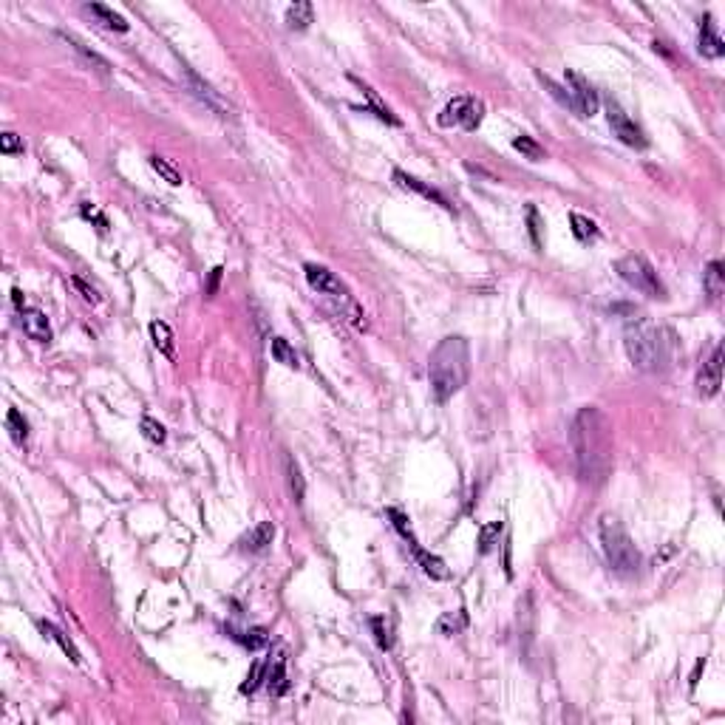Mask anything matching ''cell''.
Wrapping results in <instances>:
<instances>
[{
	"mask_svg": "<svg viewBox=\"0 0 725 725\" xmlns=\"http://www.w3.org/2000/svg\"><path fill=\"white\" fill-rule=\"evenodd\" d=\"M570 442L581 482L593 487L604 484L612 474V422L598 405H584L575 414L570 425Z\"/></svg>",
	"mask_w": 725,
	"mask_h": 725,
	"instance_id": "6da1fadb",
	"label": "cell"
},
{
	"mask_svg": "<svg viewBox=\"0 0 725 725\" xmlns=\"http://www.w3.org/2000/svg\"><path fill=\"white\" fill-rule=\"evenodd\" d=\"M623 346L632 365L646 374L669 371L677 358V338L652 320H632L623 332Z\"/></svg>",
	"mask_w": 725,
	"mask_h": 725,
	"instance_id": "7a4b0ae2",
	"label": "cell"
},
{
	"mask_svg": "<svg viewBox=\"0 0 725 725\" xmlns=\"http://www.w3.org/2000/svg\"><path fill=\"white\" fill-rule=\"evenodd\" d=\"M471 377V346L462 335H451L439 340V346L431 352L428 360V380L431 394L437 402H448L454 394L462 391V385Z\"/></svg>",
	"mask_w": 725,
	"mask_h": 725,
	"instance_id": "3957f363",
	"label": "cell"
},
{
	"mask_svg": "<svg viewBox=\"0 0 725 725\" xmlns=\"http://www.w3.org/2000/svg\"><path fill=\"white\" fill-rule=\"evenodd\" d=\"M601 550H604V558L609 564L612 573L629 578L637 573L640 567V550L635 547L632 536L626 533V527L615 518V516H604L601 518Z\"/></svg>",
	"mask_w": 725,
	"mask_h": 725,
	"instance_id": "277c9868",
	"label": "cell"
},
{
	"mask_svg": "<svg viewBox=\"0 0 725 725\" xmlns=\"http://www.w3.org/2000/svg\"><path fill=\"white\" fill-rule=\"evenodd\" d=\"M615 269H617V275H620L629 286H635L637 292H643V295H649V298H666V286H663L657 269H654L643 255H626V258H620V261L615 264Z\"/></svg>",
	"mask_w": 725,
	"mask_h": 725,
	"instance_id": "5b68a950",
	"label": "cell"
},
{
	"mask_svg": "<svg viewBox=\"0 0 725 725\" xmlns=\"http://www.w3.org/2000/svg\"><path fill=\"white\" fill-rule=\"evenodd\" d=\"M484 120V103L476 97H457L445 105V111L439 114L442 127H465V130H476Z\"/></svg>",
	"mask_w": 725,
	"mask_h": 725,
	"instance_id": "8992f818",
	"label": "cell"
},
{
	"mask_svg": "<svg viewBox=\"0 0 725 725\" xmlns=\"http://www.w3.org/2000/svg\"><path fill=\"white\" fill-rule=\"evenodd\" d=\"M606 120H609V127H612V133L623 142V145H629V147H646V136H643V130L637 127V122L632 120L615 100H606Z\"/></svg>",
	"mask_w": 725,
	"mask_h": 725,
	"instance_id": "52a82bcc",
	"label": "cell"
},
{
	"mask_svg": "<svg viewBox=\"0 0 725 725\" xmlns=\"http://www.w3.org/2000/svg\"><path fill=\"white\" fill-rule=\"evenodd\" d=\"M567 97H570V111L578 117H595L598 111V94L595 88L575 71H567Z\"/></svg>",
	"mask_w": 725,
	"mask_h": 725,
	"instance_id": "ba28073f",
	"label": "cell"
},
{
	"mask_svg": "<svg viewBox=\"0 0 725 725\" xmlns=\"http://www.w3.org/2000/svg\"><path fill=\"white\" fill-rule=\"evenodd\" d=\"M303 272H306L309 286H312V289H318L320 295L340 298V301H352V295H349L346 283H343V281H340L332 269H326V266H320V264H306V266H303Z\"/></svg>",
	"mask_w": 725,
	"mask_h": 725,
	"instance_id": "9c48e42d",
	"label": "cell"
},
{
	"mask_svg": "<svg viewBox=\"0 0 725 725\" xmlns=\"http://www.w3.org/2000/svg\"><path fill=\"white\" fill-rule=\"evenodd\" d=\"M723 385V346H714L711 358L703 362L700 374H697V391L703 397H714Z\"/></svg>",
	"mask_w": 725,
	"mask_h": 725,
	"instance_id": "30bf717a",
	"label": "cell"
},
{
	"mask_svg": "<svg viewBox=\"0 0 725 725\" xmlns=\"http://www.w3.org/2000/svg\"><path fill=\"white\" fill-rule=\"evenodd\" d=\"M20 326L37 343H48L51 340V323H48L46 312H40V309H31V306L20 309Z\"/></svg>",
	"mask_w": 725,
	"mask_h": 725,
	"instance_id": "8fae6325",
	"label": "cell"
},
{
	"mask_svg": "<svg viewBox=\"0 0 725 725\" xmlns=\"http://www.w3.org/2000/svg\"><path fill=\"white\" fill-rule=\"evenodd\" d=\"M57 37H60L66 46H71V48H74V51H77V54H80V57H83L88 66H94L100 74H108V71H111V63H108L103 54H97L94 48H88V46H85L80 37H74V34H68V31H57Z\"/></svg>",
	"mask_w": 725,
	"mask_h": 725,
	"instance_id": "7c38bea8",
	"label": "cell"
},
{
	"mask_svg": "<svg viewBox=\"0 0 725 725\" xmlns=\"http://www.w3.org/2000/svg\"><path fill=\"white\" fill-rule=\"evenodd\" d=\"M700 54L703 57H711V60H717V57H723L725 54V43L723 37L717 34V28H714V23H711V14H706V20H703V26H700Z\"/></svg>",
	"mask_w": 725,
	"mask_h": 725,
	"instance_id": "4fadbf2b",
	"label": "cell"
},
{
	"mask_svg": "<svg viewBox=\"0 0 725 725\" xmlns=\"http://www.w3.org/2000/svg\"><path fill=\"white\" fill-rule=\"evenodd\" d=\"M275 538V524L272 521H261L255 524L246 536L241 538V550L244 553H264Z\"/></svg>",
	"mask_w": 725,
	"mask_h": 725,
	"instance_id": "5bb4252c",
	"label": "cell"
},
{
	"mask_svg": "<svg viewBox=\"0 0 725 725\" xmlns=\"http://www.w3.org/2000/svg\"><path fill=\"white\" fill-rule=\"evenodd\" d=\"M394 179L405 187V190H417L419 196H425V199H431V202H437L439 207H445V210H454V204L439 193V190H434L431 184H422L419 179H414V176H408V173H402V170H394Z\"/></svg>",
	"mask_w": 725,
	"mask_h": 725,
	"instance_id": "9a60e30c",
	"label": "cell"
},
{
	"mask_svg": "<svg viewBox=\"0 0 725 725\" xmlns=\"http://www.w3.org/2000/svg\"><path fill=\"white\" fill-rule=\"evenodd\" d=\"M414 556H417V561H419V567H422V573H425L428 578H434V581H448V578H451V570H448V564H445L439 556L422 550L419 544L414 547Z\"/></svg>",
	"mask_w": 725,
	"mask_h": 725,
	"instance_id": "2e32d148",
	"label": "cell"
},
{
	"mask_svg": "<svg viewBox=\"0 0 725 725\" xmlns=\"http://www.w3.org/2000/svg\"><path fill=\"white\" fill-rule=\"evenodd\" d=\"M40 632L46 635V637H51L63 652H66V657L71 660V663H80L83 657H80V649L74 646V640L60 629V626H54V623H48V620H40Z\"/></svg>",
	"mask_w": 725,
	"mask_h": 725,
	"instance_id": "e0dca14e",
	"label": "cell"
},
{
	"mask_svg": "<svg viewBox=\"0 0 725 725\" xmlns=\"http://www.w3.org/2000/svg\"><path fill=\"white\" fill-rule=\"evenodd\" d=\"M150 340H153V346L167 358V360H173L176 358V349H173V332H170V326L165 323V320H153L150 323Z\"/></svg>",
	"mask_w": 725,
	"mask_h": 725,
	"instance_id": "ac0fdd59",
	"label": "cell"
},
{
	"mask_svg": "<svg viewBox=\"0 0 725 725\" xmlns=\"http://www.w3.org/2000/svg\"><path fill=\"white\" fill-rule=\"evenodd\" d=\"M85 11L88 14H94L105 28H114V31H127V20L117 14L114 9H108V6H103V3H88L85 6Z\"/></svg>",
	"mask_w": 725,
	"mask_h": 725,
	"instance_id": "d6986e66",
	"label": "cell"
},
{
	"mask_svg": "<svg viewBox=\"0 0 725 725\" xmlns=\"http://www.w3.org/2000/svg\"><path fill=\"white\" fill-rule=\"evenodd\" d=\"M703 283H706V292L711 295V301H720L725 292V272L720 261H711L703 272Z\"/></svg>",
	"mask_w": 725,
	"mask_h": 725,
	"instance_id": "ffe728a7",
	"label": "cell"
},
{
	"mask_svg": "<svg viewBox=\"0 0 725 725\" xmlns=\"http://www.w3.org/2000/svg\"><path fill=\"white\" fill-rule=\"evenodd\" d=\"M312 14H315L312 3H306V0H298V3H292V6L286 9V26L301 31V28H306V26L312 23Z\"/></svg>",
	"mask_w": 725,
	"mask_h": 725,
	"instance_id": "44dd1931",
	"label": "cell"
},
{
	"mask_svg": "<svg viewBox=\"0 0 725 725\" xmlns=\"http://www.w3.org/2000/svg\"><path fill=\"white\" fill-rule=\"evenodd\" d=\"M266 686H269L272 694H286L289 680H286V660H283V657H278V660L266 669Z\"/></svg>",
	"mask_w": 725,
	"mask_h": 725,
	"instance_id": "7402d4cb",
	"label": "cell"
},
{
	"mask_svg": "<svg viewBox=\"0 0 725 725\" xmlns=\"http://www.w3.org/2000/svg\"><path fill=\"white\" fill-rule=\"evenodd\" d=\"M269 352H272V358L281 362V365H286V368H298L301 360H298V352L289 346V340H283V338H272V343H269Z\"/></svg>",
	"mask_w": 725,
	"mask_h": 725,
	"instance_id": "603a6c76",
	"label": "cell"
},
{
	"mask_svg": "<svg viewBox=\"0 0 725 725\" xmlns=\"http://www.w3.org/2000/svg\"><path fill=\"white\" fill-rule=\"evenodd\" d=\"M355 83H358V85H360V91H362V94H365V100H368V103H371V111H374V114H377V117H380V120H382V122H388V125H400V120H397V117H394V114H391V111H388V105H385V103H382V100H380V97H377V91H374V88H371V85H365V83H362V80H355Z\"/></svg>",
	"mask_w": 725,
	"mask_h": 725,
	"instance_id": "cb8c5ba5",
	"label": "cell"
},
{
	"mask_svg": "<svg viewBox=\"0 0 725 725\" xmlns=\"http://www.w3.org/2000/svg\"><path fill=\"white\" fill-rule=\"evenodd\" d=\"M286 484H289V493L295 501H303V493H306V482H303V474H301V465L286 457Z\"/></svg>",
	"mask_w": 725,
	"mask_h": 725,
	"instance_id": "d4e9b609",
	"label": "cell"
},
{
	"mask_svg": "<svg viewBox=\"0 0 725 725\" xmlns=\"http://www.w3.org/2000/svg\"><path fill=\"white\" fill-rule=\"evenodd\" d=\"M501 533H504V521H487L482 530H479V553L487 556L496 544H499V538H501Z\"/></svg>",
	"mask_w": 725,
	"mask_h": 725,
	"instance_id": "484cf974",
	"label": "cell"
},
{
	"mask_svg": "<svg viewBox=\"0 0 725 725\" xmlns=\"http://www.w3.org/2000/svg\"><path fill=\"white\" fill-rule=\"evenodd\" d=\"M385 516L391 518L394 530H397V533H400V536H402V538L411 544V550H414L419 541H417V536H414V530H411V521H408V516H405L402 510H397V507H388V510H385Z\"/></svg>",
	"mask_w": 725,
	"mask_h": 725,
	"instance_id": "4316f807",
	"label": "cell"
},
{
	"mask_svg": "<svg viewBox=\"0 0 725 725\" xmlns=\"http://www.w3.org/2000/svg\"><path fill=\"white\" fill-rule=\"evenodd\" d=\"M147 162H150V167H153V170H156V173H159V176H162V179H165V182H167V184H173V187H179V184H182V182H184V179H182V173H179V170H176V167H173V165H170V162H167V159H165V156H159V153H153V156H150V159H147Z\"/></svg>",
	"mask_w": 725,
	"mask_h": 725,
	"instance_id": "83f0119b",
	"label": "cell"
},
{
	"mask_svg": "<svg viewBox=\"0 0 725 725\" xmlns=\"http://www.w3.org/2000/svg\"><path fill=\"white\" fill-rule=\"evenodd\" d=\"M6 428H9V434H11V439H14L17 445H23V442L28 439V422L23 419V414H20L17 408H9V414H6Z\"/></svg>",
	"mask_w": 725,
	"mask_h": 725,
	"instance_id": "f1b7e54d",
	"label": "cell"
},
{
	"mask_svg": "<svg viewBox=\"0 0 725 725\" xmlns=\"http://www.w3.org/2000/svg\"><path fill=\"white\" fill-rule=\"evenodd\" d=\"M570 224H573V233H575L578 241H593V239L598 236L595 221L587 219V216H581V213H570Z\"/></svg>",
	"mask_w": 725,
	"mask_h": 725,
	"instance_id": "f546056e",
	"label": "cell"
},
{
	"mask_svg": "<svg viewBox=\"0 0 725 725\" xmlns=\"http://www.w3.org/2000/svg\"><path fill=\"white\" fill-rule=\"evenodd\" d=\"M465 623H468V617H465V612H448V615H442L439 617V623H437V629L442 632V635H448V637H454V635H459L462 629H465Z\"/></svg>",
	"mask_w": 725,
	"mask_h": 725,
	"instance_id": "4dcf8cb0",
	"label": "cell"
},
{
	"mask_svg": "<svg viewBox=\"0 0 725 725\" xmlns=\"http://www.w3.org/2000/svg\"><path fill=\"white\" fill-rule=\"evenodd\" d=\"M513 147H516V150H521L530 162H541V159H547L544 147H541L536 139H530V136H516V139H513Z\"/></svg>",
	"mask_w": 725,
	"mask_h": 725,
	"instance_id": "1f68e13d",
	"label": "cell"
},
{
	"mask_svg": "<svg viewBox=\"0 0 725 725\" xmlns=\"http://www.w3.org/2000/svg\"><path fill=\"white\" fill-rule=\"evenodd\" d=\"M261 683H266V663H264V660H255L252 669H249V674H246V680L241 683V692L244 694H252V692H258Z\"/></svg>",
	"mask_w": 725,
	"mask_h": 725,
	"instance_id": "d6a6232c",
	"label": "cell"
},
{
	"mask_svg": "<svg viewBox=\"0 0 725 725\" xmlns=\"http://www.w3.org/2000/svg\"><path fill=\"white\" fill-rule=\"evenodd\" d=\"M139 428H142V437L147 439V442H153V445H162L165 442V425L159 422V419H153V417H142V422H139Z\"/></svg>",
	"mask_w": 725,
	"mask_h": 725,
	"instance_id": "836d02e7",
	"label": "cell"
},
{
	"mask_svg": "<svg viewBox=\"0 0 725 725\" xmlns=\"http://www.w3.org/2000/svg\"><path fill=\"white\" fill-rule=\"evenodd\" d=\"M371 632L377 637L380 649H391L394 646V635H391V623L385 617H371Z\"/></svg>",
	"mask_w": 725,
	"mask_h": 725,
	"instance_id": "e575fe53",
	"label": "cell"
},
{
	"mask_svg": "<svg viewBox=\"0 0 725 725\" xmlns=\"http://www.w3.org/2000/svg\"><path fill=\"white\" fill-rule=\"evenodd\" d=\"M239 640H241L246 649H264V646L269 643V632H266L264 626H258V629H249V632L239 635Z\"/></svg>",
	"mask_w": 725,
	"mask_h": 725,
	"instance_id": "d590c367",
	"label": "cell"
},
{
	"mask_svg": "<svg viewBox=\"0 0 725 725\" xmlns=\"http://www.w3.org/2000/svg\"><path fill=\"white\" fill-rule=\"evenodd\" d=\"M527 230H530V241H533V246L538 249L541 244H544V239H541V216H538V210L530 204L527 207Z\"/></svg>",
	"mask_w": 725,
	"mask_h": 725,
	"instance_id": "8d00e7d4",
	"label": "cell"
},
{
	"mask_svg": "<svg viewBox=\"0 0 725 725\" xmlns=\"http://www.w3.org/2000/svg\"><path fill=\"white\" fill-rule=\"evenodd\" d=\"M71 283H74V289H77V292H80V295H83V301H85V303H91V306H97V303H100V301H103V298H100V292H97V289H94V286H88V283H85V281H83V278H71Z\"/></svg>",
	"mask_w": 725,
	"mask_h": 725,
	"instance_id": "74e56055",
	"label": "cell"
},
{
	"mask_svg": "<svg viewBox=\"0 0 725 725\" xmlns=\"http://www.w3.org/2000/svg\"><path fill=\"white\" fill-rule=\"evenodd\" d=\"M0 150H3L6 156L23 153V139H20L17 133H3V136H0Z\"/></svg>",
	"mask_w": 725,
	"mask_h": 725,
	"instance_id": "f35d334b",
	"label": "cell"
},
{
	"mask_svg": "<svg viewBox=\"0 0 725 725\" xmlns=\"http://www.w3.org/2000/svg\"><path fill=\"white\" fill-rule=\"evenodd\" d=\"M83 219H88V221H97V227L105 233L108 230V219L97 210V207H91V204H83Z\"/></svg>",
	"mask_w": 725,
	"mask_h": 725,
	"instance_id": "ab89813d",
	"label": "cell"
},
{
	"mask_svg": "<svg viewBox=\"0 0 725 725\" xmlns=\"http://www.w3.org/2000/svg\"><path fill=\"white\" fill-rule=\"evenodd\" d=\"M221 275H224V269L221 266H216L213 272H210V278H207V286H204V292H207V298H213L216 292H219V283H221Z\"/></svg>",
	"mask_w": 725,
	"mask_h": 725,
	"instance_id": "60d3db41",
	"label": "cell"
},
{
	"mask_svg": "<svg viewBox=\"0 0 725 725\" xmlns=\"http://www.w3.org/2000/svg\"><path fill=\"white\" fill-rule=\"evenodd\" d=\"M11 295H14V303H17V306H23V295H20V289H14Z\"/></svg>",
	"mask_w": 725,
	"mask_h": 725,
	"instance_id": "b9f144b4",
	"label": "cell"
}]
</instances>
